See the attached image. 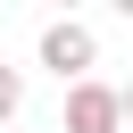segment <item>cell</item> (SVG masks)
<instances>
[{
    "label": "cell",
    "mask_w": 133,
    "mask_h": 133,
    "mask_svg": "<svg viewBox=\"0 0 133 133\" xmlns=\"http://www.w3.org/2000/svg\"><path fill=\"white\" fill-rule=\"evenodd\" d=\"M17 108H25V75H17V66H0V125H8Z\"/></svg>",
    "instance_id": "obj_3"
},
{
    "label": "cell",
    "mask_w": 133,
    "mask_h": 133,
    "mask_svg": "<svg viewBox=\"0 0 133 133\" xmlns=\"http://www.w3.org/2000/svg\"><path fill=\"white\" fill-rule=\"evenodd\" d=\"M66 133H125L116 83H75V91H66Z\"/></svg>",
    "instance_id": "obj_2"
},
{
    "label": "cell",
    "mask_w": 133,
    "mask_h": 133,
    "mask_svg": "<svg viewBox=\"0 0 133 133\" xmlns=\"http://www.w3.org/2000/svg\"><path fill=\"white\" fill-rule=\"evenodd\" d=\"M42 66L75 91V83H91V66H100V33L83 25V17H58V25H42Z\"/></svg>",
    "instance_id": "obj_1"
},
{
    "label": "cell",
    "mask_w": 133,
    "mask_h": 133,
    "mask_svg": "<svg viewBox=\"0 0 133 133\" xmlns=\"http://www.w3.org/2000/svg\"><path fill=\"white\" fill-rule=\"evenodd\" d=\"M116 100H125V133H133V83H125V91H116Z\"/></svg>",
    "instance_id": "obj_4"
}]
</instances>
